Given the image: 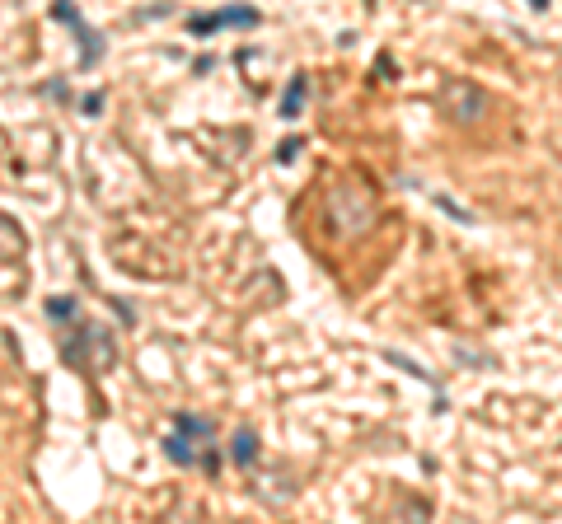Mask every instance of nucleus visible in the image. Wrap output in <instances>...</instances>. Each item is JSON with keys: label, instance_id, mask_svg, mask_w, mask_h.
Segmentation results:
<instances>
[{"label": "nucleus", "instance_id": "f257e3e1", "mask_svg": "<svg viewBox=\"0 0 562 524\" xmlns=\"http://www.w3.org/2000/svg\"><path fill=\"white\" fill-rule=\"evenodd\" d=\"M61 360L75 370H108L117 360L112 333L103 324H75V333H66V342H61Z\"/></svg>", "mask_w": 562, "mask_h": 524}, {"label": "nucleus", "instance_id": "f03ea898", "mask_svg": "<svg viewBox=\"0 0 562 524\" xmlns=\"http://www.w3.org/2000/svg\"><path fill=\"white\" fill-rule=\"evenodd\" d=\"M328 220L337 235H361L375 220V201L361 183H333L328 188Z\"/></svg>", "mask_w": 562, "mask_h": 524}, {"label": "nucleus", "instance_id": "7ed1b4c3", "mask_svg": "<svg viewBox=\"0 0 562 524\" xmlns=\"http://www.w3.org/2000/svg\"><path fill=\"white\" fill-rule=\"evenodd\" d=\"M440 103H445V112L455 117V122H464V127H473V122L487 117V94L478 90V85H469V80H450Z\"/></svg>", "mask_w": 562, "mask_h": 524}, {"label": "nucleus", "instance_id": "20e7f679", "mask_svg": "<svg viewBox=\"0 0 562 524\" xmlns=\"http://www.w3.org/2000/svg\"><path fill=\"white\" fill-rule=\"evenodd\" d=\"M75 43H80V70H90L94 61L103 56V47H108V43H103V33H99V28H90V23H75Z\"/></svg>", "mask_w": 562, "mask_h": 524}, {"label": "nucleus", "instance_id": "39448f33", "mask_svg": "<svg viewBox=\"0 0 562 524\" xmlns=\"http://www.w3.org/2000/svg\"><path fill=\"white\" fill-rule=\"evenodd\" d=\"M304 94H309V75L304 70H295L291 75V85H286V94H281V117H300L304 112Z\"/></svg>", "mask_w": 562, "mask_h": 524}, {"label": "nucleus", "instance_id": "423d86ee", "mask_svg": "<svg viewBox=\"0 0 562 524\" xmlns=\"http://www.w3.org/2000/svg\"><path fill=\"white\" fill-rule=\"evenodd\" d=\"M164 454L179 464V469H192V464H202V454L192 449V435H183V431H174V435H164Z\"/></svg>", "mask_w": 562, "mask_h": 524}, {"label": "nucleus", "instance_id": "0eeeda50", "mask_svg": "<svg viewBox=\"0 0 562 524\" xmlns=\"http://www.w3.org/2000/svg\"><path fill=\"white\" fill-rule=\"evenodd\" d=\"M230 459H235L239 469H253V464H258V435L239 426V431H235V440H230Z\"/></svg>", "mask_w": 562, "mask_h": 524}, {"label": "nucleus", "instance_id": "6e6552de", "mask_svg": "<svg viewBox=\"0 0 562 524\" xmlns=\"http://www.w3.org/2000/svg\"><path fill=\"white\" fill-rule=\"evenodd\" d=\"M174 431L192 435V440H211L216 422H211V417H197V412H179V417H174Z\"/></svg>", "mask_w": 562, "mask_h": 524}, {"label": "nucleus", "instance_id": "1a4fd4ad", "mask_svg": "<svg viewBox=\"0 0 562 524\" xmlns=\"http://www.w3.org/2000/svg\"><path fill=\"white\" fill-rule=\"evenodd\" d=\"M75 314H80L75 295H52V300H47V319H56V324H70Z\"/></svg>", "mask_w": 562, "mask_h": 524}, {"label": "nucleus", "instance_id": "9d476101", "mask_svg": "<svg viewBox=\"0 0 562 524\" xmlns=\"http://www.w3.org/2000/svg\"><path fill=\"white\" fill-rule=\"evenodd\" d=\"M0 230H5V262H14V257L23 253V235L14 230V215H5V220H0Z\"/></svg>", "mask_w": 562, "mask_h": 524}, {"label": "nucleus", "instance_id": "9b49d317", "mask_svg": "<svg viewBox=\"0 0 562 524\" xmlns=\"http://www.w3.org/2000/svg\"><path fill=\"white\" fill-rule=\"evenodd\" d=\"M47 14H52L56 23H70V28H75V23H80V10H75V0H52V10H47Z\"/></svg>", "mask_w": 562, "mask_h": 524}, {"label": "nucleus", "instance_id": "f8f14e48", "mask_svg": "<svg viewBox=\"0 0 562 524\" xmlns=\"http://www.w3.org/2000/svg\"><path fill=\"white\" fill-rule=\"evenodd\" d=\"M436 206H440V211H445V215H455V220H460V225H473V211H464L460 201H455V197H445V192H440V197H436Z\"/></svg>", "mask_w": 562, "mask_h": 524}, {"label": "nucleus", "instance_id": "ddd939ff", "mask_svg": "<svg viewBox=\"0 0 562 524\" xmlns=\"http://www.w3.org/2000/svg\"><path fill=\"white\" fill-rule=\"evenodd\" d=\"M389 365L408 370V375H413V380H431V370H422V365H417V360H408L403 351H389Z\"/></svg>", "mask_w": 562, "mask_h": 524}, {"label": "nucleus", "instance_id": "4468645a", "mask_svg": "<svg viewBox=\"0 0 562 524\" xmlns=\"http://www.w3.org/2000/svg\"><path fill=\"white\" fill-rule=\"evenodd\" d=\"M295 155H300V136H286V141L277 145V164H291Z\"/></svg>", "mask_w": 562, "mask_h": 524}, {"label": "nucleus", "instance_id": "2eb2a0df", "mask_svg": "<svg viewBox=\"0 0 562 524\" xmlns=\"http://www.w3.org/2000/svg\"><path fill=\"white\" fill-rule=\"evenodd\" d=\"M80 112H85V117H99V112H103V94L99 90L85 94V99H80Z\"/></svg>", "mask_w": 562, "mask_h": 524}, {"label": "nucleus", "instance_id": "dca6fc26", "mask_svg": "<svg viewBox=\"0 0 562 524\" xmlns=\"http://www.w3.org/2000/svg\"><path fill=\"white\" fill-rule=\"evenodd\" d=\"M43 94H47V99H66V94H70V85H66V80H47V85H43Z\"/></svg>", "mask_w": 562, "mask_h": 524}, {"label": "nucleus", "instance_id": "f3484780", "mask_svg": "<svg viewBox=\"0 0 562 524\" xmlns=\"http://www.w3.org/2000/svg\"><path fill=\"white\" fill-rule=\"evenodd\" d=\"M192 70H197V75H206V70H216V56L206 52V56H197V61H192Z\"/></svg>", "mask_w": 562, "mask_h": 524}, {"label": "nucleus", "instance_id": "a211bd4d", "mask_svg": "<svg viewBox=\"0 0 562 524\" xmlns=\"http://www.w3.org/2000/svg\"><path fill=\"white\" fill-rule=\"evenodd\" d=\"M202 469H206V473L221 469V454H216V449H206V454H202Z\"/></svg>", "mask_w": 562, "mask_h": 524}, {"label": "nucleus", "instance_id": "6ab92c4d", "mask_svg": "<svg viewBox=\"0 0 562 524\" xmlns=\"http://www.w3.org/2000/svg\"><path fill=\"white\" fill-rule=\"evenodd\" d=\"M525 5H529V10H548L553 0H525Z\"/></svg>", "mask_w": 562, "mask_h": 524}]
</instances>
